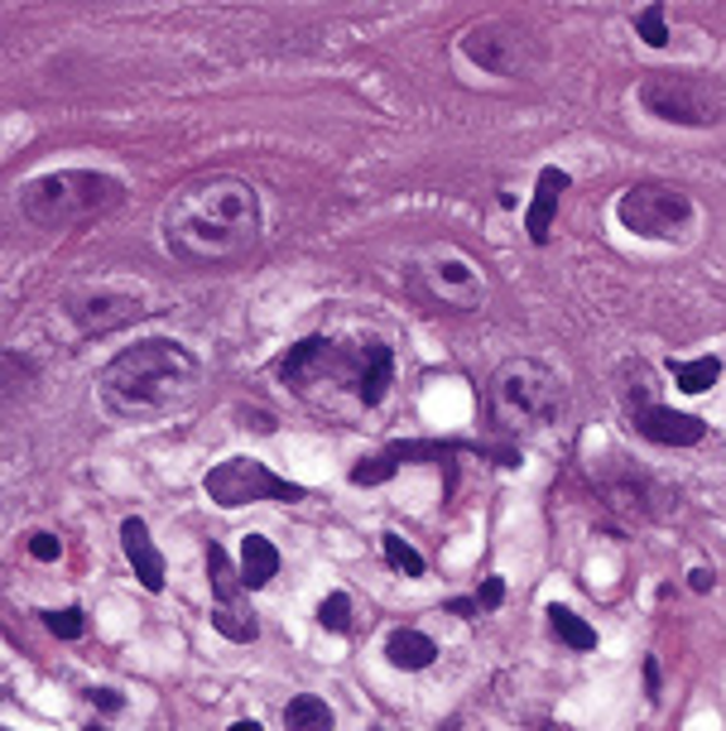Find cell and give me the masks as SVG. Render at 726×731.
Returning a JSON list of instances; mask_svg holds the SVG:
<instances>
[{"label": "cell", "mask_w": 726, "mask_h": 731, "mask_svg": "<svg viewBox=\"0 0 726 731\" xmlns=\"http://www.w3.org/2000/svg\"><path fill=\"white\" fill-rule=\"evenodd\" d=\"M160 231L164 251L193 270L241 265L260 246V193L237 174H198L169 193Z\"/></svg>", "instance_id": "obj_1"}, {"label": "cell", "mask_w": 726, "mask_h": 731, "mask_svg": "<svg viewBox=\"0 0 726 731\" xmlns=\"http://www.w3.org/2000/svg\"><path fill=\"white\" fill-rule=\"evenodd\" d=\"M198 385V357L183 342L169 337H144L136 347L116 351L102 375H97V390L102 405L116 419H160L174 405H183Z\"/></svg>", "instance_id": "obj_2"}, {"label": "cell", "mask_w": 726, "mask_h": 731, "mask_svg": "<svg viewBox=\"0 0 726 731\" xmlns=\"http://www.w3.org/2000/svg\"><path fill=\"white\" fill-rule=\"evenodd\" d=\"M120 197H126V183L111 179V174L59 169L20 188V217L43 231H63V227H82V221L106 217L111 207H120Z\"/></svg>", "instance_id": "obj_3"}, {"label": "cell", "mask_w": 726, "mask_h": 731, "mask_svg": "<svg viewBox=\"0 0 726 731\" xmlns=\"http://www.w3.org/2000/svg\"><path fill=\"white\" fill-rule=\"evenodd\" d=\"M563 409V381L534 357H515L491 375V419L506 434L530 438L549 428Z\"/></svg>", "instance_id": "obj_4"}, {"label": "cell", "mask_w": 726, "mask_h": 731, "mask_svg": "<svg viewBox=\"0 0 726 731\" xmlns=\"http://www.w3.org/2000/svg\"><path fill=\"white\" fill-rule=\"evenodd\" d=\"M640 102L650 116L674 120V126H717V120H726L722 87L684 73H650L640 82Z\"/></svg>", "instance_id": "obj_5"}, {"label": "cell", "mask_w": 726, "mask_h": 731, "mask_svg": "<svg viewBox=\"0 0 726 731\" xmlns=\"http://www.w3.org/2000/svg\"><path fill=\"white\" fill-rule=\"evenodd\" d=\"M462 53L482 73H496V77H524L544 63V43L530 29L510 25V20H482V25H472L462 35Z\"/></svg>", "instance_id": "obj_6"}, {"label": "cell", "mask_w": 726, "mask_h": 731, "mask_svg": "<svg viewBox=\"0 0 726 731\" xmlns=\"http://www.w3.org/2000/svg\"><path fill=\"white\" fill-rule=\"evenodd\" d=\"M616 217H621L625 231H635V236L674 241L692 221V197L684 193V188H668V183H635L621 193Z\"/></svg>", "instance_id": "obj_7"}, {"label": "cell", "mask_w": 726, "mask_h": 731, "mask_svg": "<svg viewBox=\"0 0 726 731\" xmlns=\"http://www.w3.org/2000/svg\"><path fill=\"white\" fill-rule=\"evenodd\" d=\"M203 486L221 511H237V505H251V501H304V486L284 482V476H275L265 462H251V458L217 462Z\"/></svg>", "instance_id": "obj_8"}, {"label": "cell", "mask_w": 726, "mask_h": 731, "mask_svg": "<svg viewBox=\"0 0 726 731\" xmlns=\"http://www.w3.org/2000/svg\"><path fill=\"white\" fill-rule=\"evenodd\" d=\"M635 428L650 443H664V448H692L708 434V424L698 414H678V409H659V405H635Z\"/></svg>", "instance_id": "obj_9"}, {"label": "cell", "mask_w": 726, "mask_h": 731, "mask_svg": "<svg viewBox=\"0 0 726 731\" xmlns=\"http://www.w3.org/2000/svg\"><path fill=\"white\" fill-rule=\"evenodd\" d=\"M140 298L130 294H111V290H97V294H82L73 298V318L82 323V332H111L120 323H130V318H140Z\"/></svg>", "instance_id": "obj_10"}, {"label": "cell", "mask_w": 726, "mask_h": 731, "mask_svg": "<svg viewBox=\"0 0 726 731\" xmlns=\"http://www.w3.org/2000/svg\"><path fill=\"white\" fill-rule=\"evenodd\" d=\"M120 549H126V559H130V568H136L144 592H164V553L154 549L150 525H144L140 515H130L126 525H120Z\"/></svg>", "instance_id": "obj_11"}, {"label": "cell", "mask_w": 726, "mask_h": 731, "mask_svg": "<svg viewBox=\"0 0 726 731\" xmlns=\"http://www.w3.org/2000/svg\"><path fill=\"white\" fill-rule=\"evenodd\" d=\"M390 375H395V357H390L385 342H361L356 347V400L361 405H381L390 390Z\"/></svg>", "instance_id": "obj_12"}, {"label": "cell", "mask_w": 726, "mask_h": 731, "mask_svg": "<svg viewBox=\"0 0 726 731\" xmlns=\"http://www.w3.org/2000/svg\"><path fill=\"white\" fill-rule=\"evenodd\" d=\"M563 193H568V174H563V169H544V174H539V188H534L530 217H524V227H530V241H534V246H544V241H549L558 197H563Z\"/></svg>", "instance_id": "obj_13"}, {"label": "cell", "mask_w": 726, "mask_h": 731, "mask_svg": "<svg viewBox=\"0 0 726 731\" xmlns=\"http://www.w3.org/2000/svg\"><path fill=\"white\" fill-rule=\"evenodd\" d=\"M275 573H279V549L265 535H245L241 539V582H245V592H260Z\"/></svg>", "instance_id": "obj_14"}, {"label": "cell", "mask_w": 726, "mask_h": 731, "mask_svg": "<svg viewBox=\"0 0 726 731\" xmlns=\"http://www.w3.org/2000/svg\"><path fill=\"white\" fill-rule=\"evenodd\" d=\"M385 655L395 669H429V664L438 659V645H433L423 630H395V636L385 640Z\"/></svg>", "instance_id": "obj_15"}, {"label": "cell", "mask_w": 726, "mask_h": 731, "mask_svg": "<svg viewBox=\"0 0 726 731\" xmlns=\"http://www.w3.org/2000/svg\"><path fill=\"white\" fill-rule=\"evenodd\" d=\"M207 582H212V597H217V606H237L245 582H241V568H231L227 549L221 544H207Z\"/></svg>", "instance_id": "obj_16"}, {"label": "cell", "mask_w": 726, "mask_h": 731, "mask_svg": "<svg viewBox=\"0 0 726 731\" xmlns=\"http://www.w3.org/2000/svg\"><path fill=\"white\" fill-rule=\"evenodd\" d=\"M284 731H332V707L313 693H298L284 707Z\"/></svg>", "instance_id": "obj_17"}, {"label": "cell", "mask_w": 726, "mask_h": 731, "mask_svg": "<svg viewBox=\"0 0 726 731\" xmlns=\"http://www.w3.org/2000/svg\"><path fill=\"white\" fill-rule=\"evenodd\" d=\"M433 280H438L443 294L457 290V304H472V298H476V270L467 260H457V256H438V265H433Z\"/></svg>", "instance_id": "obj_18"}, {"label": "cell", "mask_w": 726, "mask_h": 731, "mask_svg": "<svg viewBox=\"0 0 726 731\" xmlns=\"http://www.w3.org/2000/svg\"><path fill=\"white\" fill-rule=\"evenodd\" d=\"M549 626H553V636L563 640V645H573V650H597V630H591L577 612H568V606H549Z\"/></svg>", "instance_id": "obj_19"}, {"label": "cell", "mask_w": 726, "mask_h": 731, "mask_svg": "<svg viewBox=\"0 0 726 731\" xmlns=\"http://www.w3.org/2000/svg\"><path fill=\"white\" fill-rule=\"evenodd\" d=\"M717 375H722V361H717V357H698V361H678V366H674L678 390H688V395L712 390V381H717Z\"/></svg>", "instance_id": "obj_20"}, {"label": "cell", "mask_w": 726, "mask_h": 731, "mask_svg": "<svg viewBox=\"0 0 726 731\" xmlns=\"http://www.w3.org/2000/svg\"><path fill=\"white\" fill-rule=\"evenodd\" d=\"M381 549H385V563L395 573H405V578H423V553L415 544H405V539L390 529V535H381Z\"/></svg>", "instance_id": "obj_21"}, {"label": "cell", "mask_w": 726, "mask_h": 731, "mask_svg": "<svg viewBox=\"0 0 726 731\" xmlns=\"http://www.w3.org/2000/svg\"><path fill=\"white\" fill-rule=\"evenodd\" d=\"M212 626L221 630L227 640H237V645H245V640H255V616H245L241 606H212Z\"/></svg>", "instance_id": "obj_22"}, {"label": "cell", "mask_w": 726, "mask_h": 731, "mask_svg": "<svg viewBox=\"0 0 726 731\" xmlns=\"http://www.w3.org/2000/svg\"><path fill=\"white\" fill-rule=\"evenodd\" d=\"M318 621H322V630H342L352 626V597L346 592H332V597H322V606H318Z\"/></svg>", "instance_id": "obj_23"}, {"label": "cell", "mask_w": 726, "mask_h": 731, "mask_svg": "<svg viewBox=\"0 0 726 731\" xmlns=\"http://www.w3.org/2000/svg\"><path fill=\"white\" fill-rule=\"evenodd\" d=\"M635 29H640V39L650 43V49H664V43H668V29H664V5H645L640 15H635Z\"/></svg>", "instance_id": "obj_24"}, {"label": "cell", "mask_w": 726, "mask_h": 731, "mask_svg": "<svg viewBox=\"0 0 726 731\" xmlns=\"http://www.w3.org/2000/svg\"><path fill=\"white\" fill-rule=\"evenodd\" d=\"M395 467H399V462L385 452V458L356 462V467H352V482H356V486H381V482H390V476H395Z\"/></svg>", "instance_id": "obj_25"}, {"label": "cell", "mask_w": 726, "mask_h": 731, "mask_svg": "<svg viewBox=\"0 0 726 731\" xmlns=\"http://www.w3.org/2000/svg\"><path fill=\"white\" fill-rule=\"evenodd\" d=\"M43 626H49L59 640H82V630H87V621H82V612H77V606L49 612V616H43Z\"/></svg>", "instance_id": "obj_26"}, {"label": "cell", "mask_w": 726, "mask_h": 731, "mask_svg": "<svg viewBox=\"0 0 726 731\" xmlns=\"http://www.w3.org/2000/svg\"><path fill=\"white\" fill-rule=\"evenodd\" d=\"M500 602H506V582H500V578H486L482 592H476V606H482V612H496Z\"/></svg>", "instance_id": "obj_27"}, {"label": "cell", "mask_w": 726, "mask_h": 731, "mask_svg": "<svg viewBox=\"0 0 726 731\" xmlns=\"http://www.w3.org/2000/svg\"><path fill=\"white\" fill-rule=\"evenodd\" d=\"M29 553H35L39 563H53V559L63 553V544H59L53 535H29Z\"/></svg>", "instance_id": "obj_28"}, {"label": "cell", "mask_w": 726, "mask_h": 731, "mask_svg": "<svg viewBox=\"0 0 726 731\" xmlns=\"http://www.w3.org/2000/svg\"><path fill=\"white\" fill-rule=\"evenodd\" d=\"M92 703L106 707V713H120V693L116 689H92Z\"/></svg>", "instance_id": "obj_29"}, {"label": "cell", "mask_w": 726, "mask_h": 731, "mask_svg": "<svg viewBox=\"0 0 726 731\" xmlns=\"http://www.w3.org/2000/svg\"><path fill=\"white\" fill-rule=\"evenodd\" d=\"M712 582H717V578H712V568H692V573H688V587H692V592H712Z\"/></svg>", "instance_id": "obj_30"}, {"label": "cell", "mask_w": 726, "mask_h": 731, "mask_svg": "<svg viewBox=\"0 0 726 731\" xmlns=\"http://www.w3.org/2000/svg\"><path fill=\"white\" fill-rule=\"evenodd\" d=\"M448 612H453V616H467V621H472V616L482 612V606H476V597H457V602H448Z\"/></svg>", "instance_id": "obj_31"}, {"label": "cell", "mask_w": 726, "mask_h": 731, "mask_svg": "<svg viewBox=\"0 0 726 731\" xmlns=\"http://www.w3.org/2000/svg\"><path fill=\"white\" fill-rule=\"evenodd\" d=\"M645 689H650V697H659V659H645Z\"/></svg>", "instance_id": "obj_32"}, {"label": "cell", "mask_w": 726, "mask_h": 731, "mask_svg": "<svg viewBox=\"0 0 726 731\" xmlns=\"http://www.w3.org/2000/svg\"><path fill=\"white\" fill-rule=\"evenodd\" d=\"M231 731H260V722H237Z\"/></svg>", "instance_id": "obj_33"}, {"label": "cell", "mask_w": 726, "mask_h": 731, "mask_svg": "<svg viewBox=\"0 0 726 731\" xmlns=\"http://www.w3.org/2000/svg\"><path fill=\"white\" fill-rule=\"evenodd\" d=\"M448 731H457V722H448Z\"/></svg>", "instance_id": "obj_34"}, {"label": "cell", "mask_w": 726, "mask_h": 731, "mask_svg": "<svg viewBox=\"0 0 726 731\" xmlns=\"http://www.w3.org/2000/svg\"><path fill=\"white\" fill-rule=\"evenodd\" d=\"M87 731H102V727H87Z\"/></svg>", "instance_id": "obj_35"}, {"label": "cell", "mask_w": 726, "mask_h": 731, "mask_svg": "<svg viewBox=\"0 0 726 731\" xmlns=\"http://www.w3.org/2000/svg\"><path fill=\"white\" fill-rule=\"evenodd\" d=\"M0 731H5V727H0Z\"/></svg>", "instance_id": "obj_36"}]
</instances>
